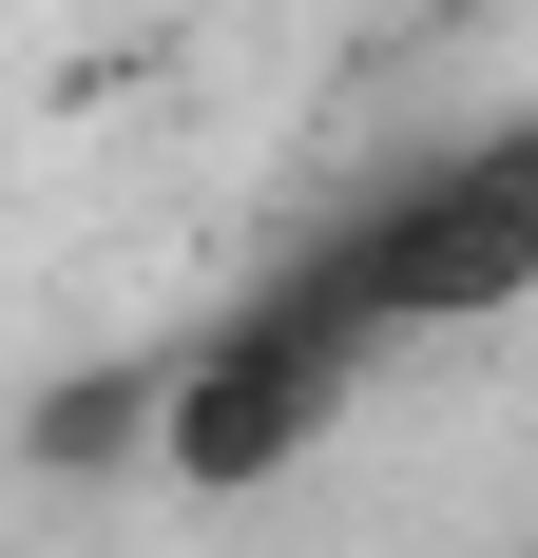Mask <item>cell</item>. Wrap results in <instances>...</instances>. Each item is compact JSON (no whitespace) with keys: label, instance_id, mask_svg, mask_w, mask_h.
I'll return each instance as SVG.
<instances>
[{"label":"cell","instance_id":"6da1fadb","mask_svg":"<svg viewBox=\"0 0 538 558\" xmlns=\"http://www.w3.org/2000/svg\"><path fill=\"white\" fill-rule=\"evenodd\" d=\"M500 308H538V97L481 116V135H442V155H404V173H366V193H346L308 251H269L193 347H155L135 462H155L173 501H250V482H289L404 347L500 328Z\"/></svg>","mask_w":538,"mask_h":558}]
</instances>
